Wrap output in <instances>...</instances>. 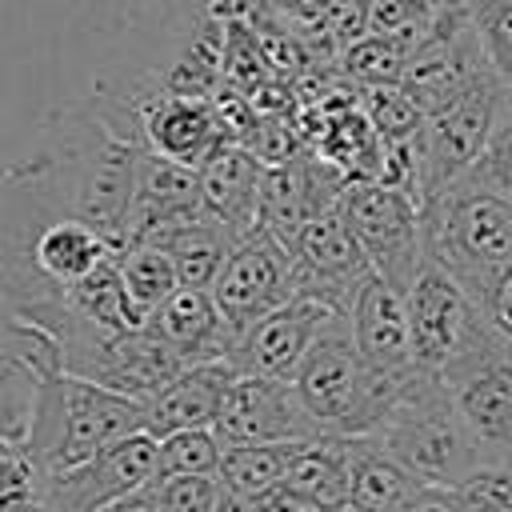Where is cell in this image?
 Masks as SVG:
<instances>
[{
    "mask_svg": "<svg viewBox=\"0 0 512 512\" xmlns=\"http://www.w3.org/2000/svg\"><path fill=\"white\" fill-rule=\"evenodd\" d=\"M212 428L224 444H300L324 436L292 380L244 372L232 380Z\"/></svg>",
    "mask_w": 512,
    "mask_h": 512,
    "instance_id": "13",
    "label": "cell"
},
{
    "mask_svg": "<svg viewBox=\"0 0 512 512\" xmlns=\"http://www.w3.org/2000/svg\"><path fill=\"white\" fill-rule=\"evenodd\" d=\"M116 268H120V280H124V292L132 300V308L148 316L180 288V276H176V264L164 248H156L152 240H132L124 248H116Z\"/></svg>",
    "mask_w": 512,
    "mask_h": 512,
    "instance_id": "26",
    "label": "cell"
},
{
    "mask_svg": "<svg viewBox=\"0 0 512 512\" xmlns=\"http://www.w3.org/2000/svg\"><path fill=\"white\" fill-rule=\"evenodd\" d=\"M368 436L380 440L424 484L464 488L484 468V456L440 372L412 368Z\"/></svg>",
    "mask_w": 512,
    "mask_h": 512,
    "instance_id": "3",
    "label": "cell"
},
{
    "mask_svg": "<svg viewBox=\"0 0 512 512\" xmlns=\"http://www.w3.org/2000/svg\"><path fill=\"white\" fill-rule=\"evenodd\" d=\"M256 12H264L280 32H296L308 36L312 28H320V20L340 4V0H252Z\"/></svg>",
    "mask_w": 512,
    "mask_h": 512,
    "instance_id": "33",
    "label": "cell"
},
{
    "mask_svg": "<svg viewBox=\"0 0 512 512\" xmlns=\"http://www.w3.org/2000/svg\"><path fill=\"white\" fill-rule=\"evenodd\" d=\"M460 492H464V488H460ZM464 512H504V508H496V504H488V500H480V496L464 492Z\"/></svg>",
    "mask_w": 512,
    "mask_h": 512,
    "instance_id": "40",
    "label": "cell"
},
{
    "mask_svg": "<svg viewBox=\"0 0 512 512\" xmlns=\"http://www.w3.org/2000/svg\"><path fill=\"white\" fill-rule=\"evenodd\" d=\"M424 32H364L360 40H352L340 60L336 72L352 84V88H376V84H400L404 64L412 56V48L420 44Z\"/></svg>",
    "mask_w": 512,
    "mask_h": 512,
    "instance_id": "25",
    "label": "cell"
},
{
    "mask_svg": "<svg viewBox=\"0 0 512 512\" xmlns=\"http://www.w3.org/2000/svg\"><path fill=\"white\" fill-rule=\"evenodd\" d=\"M252 508V500L248 496H236V492H220V504H216V512H248Z\"/></svg>",
    "mask_w": 512,
    "mask_h": 512,
    "instance_id": "39",
    "label": "cell"
},
{
    "mask_svg": "<svg viewBox=\"0 0 512 512\" xmlns=\"http://www.w3.org/2000/svg\"><path fill=\"white\" fill-rule=\"evenodd\" d=\"M156 512H216L220 504V476H156L148 488Z\"/></svg>",
    "mask_w": 512,
    "mask_h": 512,
    "instance_id": "30",
    "label": "cell"
},
{
    "mask_svg": "<svg viewBox=\"0 0 512 512\" xmlns=\"http://www.w3.org/2000/svg\"><path fill=\"white\" fill-rule=\"evenodd\" d=\"M212 300L228 320L232 336H240L248 324H256L272 308L296 300V268H292L288 244L264 224H252L236 240L228 264L220 268L212 284Z\"/></svg>",
    "mask_w": 512,
    "mask_h": 512,
    "instance_id": "9",
    "label": "cell"
},
{
    "mask_svg": "<svg viewBox=\"0 0 512 512\" xmlns=\"http://www.w3.org/2000/svg\"><path fill=\"white\" fill-rule=\"evenodd\" d=\"M280 488H288L328 512H344L348 508V444H344V436L304 440L296 448Z\"/></svg>",
    "mask_w": 512,
    "mask_h": 512,
    "instance_id": "24",
    "label": "cell"
},
{
    "mask_svg": "<svg viewBox=\"0 0 512 512\" xmlns=\"http://www.w3.org/2000/svg\"><path fill=\"white\" fill-rule=\"evenodd\" d=\"M340 216L352 228L372 272L404 292L416 264L424 260L420 200L380 180H348L340 192Z\"/></svg>",
    "mask_w": 512,
    "mask_h": 512,
    "instance_id": "7",
    "label": "cell"
},
{
    "mask_svg": "<svg viewBox=\"0 0 512 512\" xmlns=\"http://www.w3.org/2000/svg\"><path fill=\"white\" fill-rule=\"evenodd\" d=\"M32 480H36V468H32L24 444L0 436V500H4L8 492H16V488L32 484Z\"/></svg>",
    "mask_w": 512,
    "mask_h": 512,
    "instance_id": "34",
    "label": "cell"
},
{
    "mask_svg": "<svg viewBox=\"0 0 512 512\" xmlns=\"http://www.w3.org/2000/svg\"><path fill=\"white\" fill-rule=\"evenodd\" d=\"M508 100H512V88L500 76H488L484 84L464 92L456 104H448L424 120V132L416 144L420 204L432 192H440L444 184H452L456 176H464L480 160V152H484L500 112L508 108Z\"/></svg>",
    "mask_w": 512,
    "mask_h": 512,
    "instance_id": "8",
    "label": "cell"
},
{
    "mask_svg": "<svg viewBox=\"0 0 512 512\" xmlns=\"http://www.w3.org/2000/svg\"><path fill=\"white\" fill-rule=\"evenodd\" d=\"M240 372L228 360L188 364L168 388H160L152 400H144V432L156 440L184 428H212L220 416V404Z\"/></svg>",
    "mask_w": 512,
    "mask_h": 512,
    "instance_id": "18",
    "label": "cell"
},
{
    "mask_svg": "<svg viewBox=\"0 0 512 512\" xmlns=\"http://www.w3.org/2000/svg\"><path fill=\"white\" fill-rule=\"evenodd\" d=\"M248 512H280V508H276V500H272V492H268V496H256Z\"/></svg>",
    "mask_w": 512,
    "mask_h": 512,
    "instance_id": "41",
    "label": "cell"
},
{
    "mask_svg": "<svg viewBox=\"0 0 512 512\" xmlns=\"http://www.w3.org/2000/svg\"><path fill=\"white\" fill-rule=\"evenodd\" d=\"M344 184L348 180L340 176V168H332L316 152H296V156H288L280 164H268L264 168V184H260V216H256V224H264L268 232L288 240L308 220L332 212L340 204Z\"/></svg>",
    "mask_w": 512,
    "mask_h": 512,
    "instance_id": "14",
    "label": "cell"
},
{
    "mask_svg": "<svg viewBox=\"0 0 512 512\" xmlns=\"http://www.w3.org/2000/svg\"><path fill=\"white\" fill-rule=\"evenodd\" d=\"M240 236L244 232H236L232 224L212 220V216L200 212V216L180 220V224H168V228H160V232H152L144 240H152L156 248H164L172 256L180 284H188V288H212Z\"/></svg>",
    "mask_w": 512,
    "mask_h": 512,
    "instance_id": "21",
    "label": "cell"
},
{
    "mask_svg": "<svg viewBox=\"0 0 512 512\" xmlns=\"http://www.w3.org/2000/svg\"><path fill=\"white\" fill-rule=\"evenodd\" d=\"M452 0H364L368 32H428Z\"/></svg>",
    "mask_w": 512,
    "mask_h": 512,
    "instance_id": "32",
    "label": "cell"
},
{
    "mask_svg": "<svg viewBox=\"0 0 512 512\" xmlns=\"http://www.w3.org/2000/svg\"><path fill=\"white\" fill-rule=\"evenodd\" d=\"M108 252H116V244L96 232L84 220H52L48 228H40V236L28 248V268L40 272L44 280L72 288L80 284Z\"/></svg>",
    "mask_w": 512,
    "mask_h": 512,
    "instance_id": "23",
    "label": "cell"
},
{
    "mask_svg": "<svg viewBox=\"0 0 512 512\" xmlns=\"http://www.w3.org/2000/svg\"><path fill=\"white\" fill-rule=\"evenodd\" d=\"M440 376L484 464L512 460V336L480 312Z\"/></svg>",
    "mask_w": 512,
    "mask_h": 512,
    "instance_id": "5",
    "label": "cell"
},
{
    "mask_svg": "<svg viewBox=\"0 0 512 512\" xmlns=\"http://www.w3.org/2000/svg\"><path fill=\"white\" fill-rule=\"evenodd\" d=\"M420 236L424 256L484 308L512 272V192L464 172L420 204Z\"/></svg>",
    "mask_w": 512,
    "mask_h": 512,
    "instance_id": "1",
    "label": "cell"
},
{
    "mask_svg": "<svg viewBox=\"0 0 512 512\" xmlns=\"http://www.w3.org/2000/svg\"><path fill=\"white\" fill-rule=\"evenodd\" d=\"M484 312H488V320H492L500 332L512 336V272L496 284V292H492V300L484 304Z\"/></svg>",
    "mask_w": 512,
    "mask_h": 512,
    "instance_id": "36",
    "label": "cell"
},
{
    "mask_svg": "<svg viewBox=\"0 0 512 512\" xmlns=\"http://www.w3.org/2000/svg\"><path fill=\"white\" fill-rule=\"evenodd\" d=\"M344 316L368 372L384 384H404L416 364H412V336H408V312L400 288L372 272L356 288Z\"/></svg>",
    "mask_w": 512,
    "mask_h": 512,
    "instance_id": "16",
    "label": "cell"
},
{
    "mask_svg": "<svg viewBox=\"0 0 512 512\" xmlns=\"http://www.w3.org/2000/svg\"><path fill=\"white\" fill-rule=\"evenodd\" d=\"M496 76L512 88V0H468Z\"/></svg>",
    "mask_w": 512,
    "mask_h": 512,
    "instance_id": "31",
    "label": "cell"
},
{
    "mask_svg": "<svg viewBox=\"0 0 512 512\" xmlns=\"http://www.w3.org/2000/svg\"><path fill=\"white\" fill-rule=\"evenodd\" d=\"M160 476L156 464V436L132 432L84 464H72L52 476H36L48 512H104L108 504L144 492Z\"/></svg>",
    "mask_w": 512,
    "mask_h": 512,
    "instance_id": "10",
    "label": "cell"
},
{
    "mask_svg": "<svg viewBox=\"0 0 512 512\" xmlns=\"http://www.w3.org/2000/svg\"><path fill=\"white\" fill-rule=\"evenodd\" d=\"M300 444H224L216 476L236 496H248V500L268 496L284 484V472H288Z\"/></svg>",
    "mask_w": 512,
    "mask_h": 512,
    "instance_id": "27",
    "label": "cell"
},
{
    "mask_svg": "<svg viewBox=\"0 0 512 512\" xmlns=\"http://www.w3.org/2000/svg\"><path fill=\"white\" fill-rule=\"evenodd\" d=\"M264 160L244 148L240 140H228L204 168H200V204L204 216L232 224L236 232H248L260 216V184H264Z\"/></svg>",
    "mask_w": 512,
    "mask_h": 512,
    "instance_id": "20",
    "label": "cell"
},
{
    "mask_svg": "<svg viewBox=\"0 0 512 512\" xmlns=\"http://www.w3.org/2000/svg\"><path fill=\"white\" fill-rule=\"evenodd\" d=\"M0 512H48L44 492H40V480H32V484L8 492V496L0 500Z\"/></svg>",
    "mask_w": 512,
    "mask_h": 512,
    "instance_id": "37",
    "label": "cell"
},
{
    "mask_svg": "<svg viewBox=\"0 0 512 512\" xmlns=\"http://www.w3.org/2000/svg\"><path fill=\"white\" fill-rule=\"evenodd\" d=\"M284 244L292 252V268H296V296L316 300L332 312H348L356 288L372 276V264L360 252L340 208L308 220Z\"/></svg>",
    "mask_w": 512,
    "mask_h": 512,
    "instance_id": "11",
    "label": "cell"
},
{
    "mask_svg": "<svg viewBox=\"0 0 512 512\" xmlns=\"http://www.w3.org/2000/svg\"><path fill=\"white\" fill-rule=\"evenodd\" d=\"M488 76H496V68L484 52L472 8H468V0H452L432 20V28L420 36V44L412 48L400 88L432 116V112L456 104L464 92H472Z\"/></svg>",
    "mask_w": 512,
    "mask_h": 512,
    "instance_id": "6",
    "label": "cell"
},
{
    "mask_svg": "<svg viewBox=\"0 0 512 512\" xmlns=\"http://www.w3.org/2000/svg\"><path fill=\"white\" fill-rule=\"evenodd\" d=\"M332 316V308L316 304V300H288L280 308H272L268 316H260L256 324H248L232 352L228 364L244 376H272V380H296L320 324Z\"/></svg>",
    "mask_w": 512,
    "mask_h": 512,
    "instance_id": "15",
    "label": "cell"
},
{
    "mask_svg": "<svg viewBox=\"0 0 512 512\" xmlns=\"http://www.w3.org/2000/svg\"><path fill=\"white\" fill-rule=\"evenodd\" d=\"M400 296H404V312H408L412 364L424 372H440L484 308L428 256L416 264V272Z\"/></svg>",
    "mask_w": 512,
    "mask_h": 512,
    "instance_id": "12",
    "label": "cell"
},
{
    "mask_svg": "<svg viewBox=\"0 0 512 512\" xmlns=\"http://www.w3.org/2000/svg\"><path fill=\"white\" fill-rule=\"evenodd\" d=\"M292 384L324 436H368L384 420V412L400 388V384H384L368 372V364L356 352L344 312H332L320 324Z\"/></svg>",
    "mask_w": 512,
    "mask_h": 512,
    "instance_id": "4",
    "label": "cell"
},
{
    "mask_svg": "<svg viewBox=\"0 0 512 512\" xmlns=\"http://www.w3.org/2000/svg\"><path fill=\"white\" fill-rule=\"evenodd\" d=\"M224 456V440L216 428H184L156 440L160 476H216Z\"/></svg>",
    "mask_w": 512,
    "mask_h": 512,
    "instance_id": "29",
    "label": "cell"
},
{
    "mask_svg": "<svg viewBox=\"0 0 512 512\" xmlns=\"http://www.w3.org/2000/svg\"><path fill=\"white\" fill-rule=\"evenodd\" d=\"M148 328L180 352L184 364H208V360H228L236 336L228 320L220 316L212 288H188L180 284L152 316Z\"/></svg>",
    "mask_w": 512,
    "mask_h": 512,
    "instance_id": "19",
    "label": "cell"
},
{
    "mask_svg": "<svg viewBox=\"0 0 512 512\" xmlns=\"http://www.w3.org/2000/svg\"><path fill=\"white\" fill-rule=\"evenodd\" d=\"M132 432H144L140 400H128L64 368L40 372L28 432H24V452L36 476H52L72 464H84Z\"/></svg>",
    "mask_w": 512,
    "mask_h": 512,
    "instance_id": "2",
    "label": "cell"
},
{
    "mask_svg": "<svg viewBox=\"0 0 512 512\" xmlns=\"http://www.w3.org/2000/svg\"><path fill=\"white\" fill-rule=\"evenodd\" d=\"M400 512H464V492L452 484H420Z\"/></svg>",
    "mask_w": 512,
    "mask_h": 512,
    "instance_id": "35",
    "label": "cell"
},
{
    "mask_svg": "<svg viewBox=\"0 0 512 512\" xmlns=\"http://www.w3.org/2000/svg\"><path fill=\"white\" fill-rule=\"evenodd\" d=\"M200 168H188L180 160H168L140 144L136 156V192H132V216H128V244L144 240L168 224L200 216Z\"/></svg>",
    "mask_w": 512,
    "mask_h": 512,
    "instance_id": "17",
    "label": "cell"
},
{
    "mask_svg": "<svg viewBox=\"0 0 512 512\" xmlns=\"http://www.w3.org/2000/svg\"><path fill=\"white\" fill-rule=\"evenodd\" d=\"M8 172H12V164H0V188H4V180H8Z\"/></svg>",
    "mask_w": 512,
    "mask_h": 512,
    "instance_id": "42",
    "label": "cell"
},
{
    "mask_svg": "<svg viewBox=\"0 0 512 512\" xmlns=\"http://www.w3.org/2000/svg\"><path fill=\"white\" fill-rule=\"evenodd\" d=\"M348 444V508L352 512H400L424 484L380 440L344 436Z\"/></svg>",
    "mask_w": 512,
    "mask_h": 512,
    "instance_id": "22",
    "label": "cell"
},
{
    "mask_svg": "<svg viewBox=\"0 0 512 512\" xmlns=\"http://www.w3.org/2000/svg\"><path fill=\"white\" fill-rule=\"evenodd\" d=\"M360 112L368 116L372 132L380 136L384 148H416L428 112L400 88V84H376V88H356Z\"/></svg>",
    "mask_w": 512,
    "mask_h": 512,
    "instance_id": "28",
    "label": "cell"
},
{
    "mask_svg": "<svg viewBox=\"0 0 512 512\" xmlns=\"http://www.w3.org/2000/svg\"><path fill=\"white\" fill-rule=\"evenodd\" d=\"M104 512H156V508H152V500H148V492H132V496H124V500H116V504H108Z\"/></svg>",
    "mask_w": 512,
    "mask_h": 512,
    "instance_id": "38",
    "label": "cell"
}]
</instances>
